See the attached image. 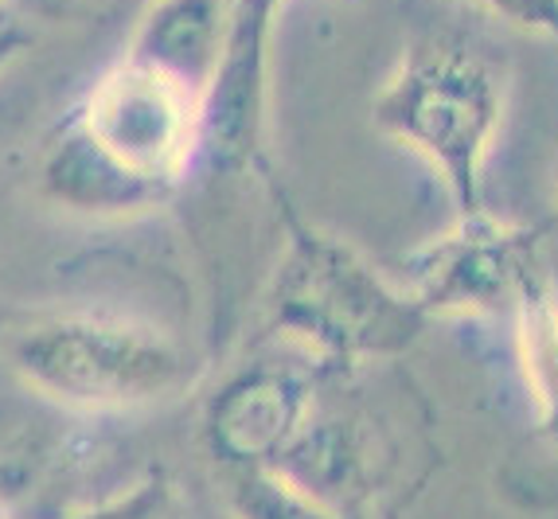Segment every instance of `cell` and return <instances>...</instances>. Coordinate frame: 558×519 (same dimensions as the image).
I'll return each mask as SVG.
<instances>
[{
    "instance_id": "6da1fadb",
    "label": "cell",
    "mask_w": 558,
    "mask_h": 519,
    "mask_svg": "<svg viewBox=\"0 0 558 519\" xmlns=\"http://www.w3.org/2000/svg\"><path fill=\"white\" fill-rule=\"evenodd\" d=\"M199 165V94L130 56L106 67L39 153V192L94 219L157 212Z\"/></svg>"
},
{
    "instance_id": "7a4b0ae2",
    "label": "cell",
    "mask_w": 558,
    "mask_h": 519,
    "mask_svg": "<svg viewBox=\"0 0 558 519\" xmlns=\"http://www.w3.org/2000/svg\"><path fill=\"white\" fill-rule=\"evenodd\" d=\"M278 204L286 242L258 297L262 333L328 371L410 352L429 321L418 301L383 278L352 242L305 222L286 200Z\"/></svg>"
},
{
    "instance_id": "3957f363",
    "label": "cell",
    "mask_w": 558,
    "mask_h": 519,
    "mask_svg": "<svg viewBox=\"0 0 558 519\" xmlns=\"http://www.w3.org/2000/svg\"><path fill=\"white\" fill-rule=\"evenodd\" d=\"M0 355L32 395L86 414L157 407L192 383L177 336L118 313H32L4 328Z\"/></svg>"
},
{
    "instance_id": "277c9868",
    "label": "cell",
    "mask_w": 558,
    "mask_h": 519,
    "mask_svg": "<svg viewBox=\"0 0 558 519\" xmlns=\"http://www.w3.org/2000/svg\"><path fill=\"white\" fill-rule=\"evenodd\" d=\"M508 79L465 39H422L402 51L372 102L383 133L429 160L457 215L484 212L481 172L504 121Z\"/></svg>"
},
{
    "instance_id": "5b68a950",
    "label": "cell",
    "mask_w": 558,
    "mask_h": 519,
    "mask_svg": "<svg viewBox=\"0 0 558 519\" xmlns=\"http://www.w3.org/2000/svg\"><path fill=\"white\" fill-rule=\"evenodd\" d=\"M535 254H543L539 231L500 222L488 212L457 215L453 231L402 258V289L426 316L512 309L515 286Z\"/></svg>"
},
{
    "instance_id": "8992f818",
    "label": "cell",
    "mask_w": 558,
    "mask_h": 519,
    "mask_svg": "<svg viewBox=\"0 0 558 519\" xmlns=\"http://www.w3.org/2000/svg\"><path fill=\"white\" fill-rule=\"evenodd\" d=\"M317 410V375L289 363H242L207 395L199 437L227 473L278 464Z\"/></svg>"
},
{
    "instance_id": "52a82bcc",
    "label": "cell",
    "mask_w": 558,
    "mask_h": 519,
    "mask_svg": "<svg viewBox=\"0 0 558 519\" xmlns=\"http://www.w3.org/2000/svg\"><path fill=\"white\" fill-rule=\"evenodd\" d=\"M231 0H149L121 56L172 74L204 98L227 39Z\"/></svg>"
},
{
    "instance_id": "ba28073f",
    "label": "cell",
    "mask_w": 558,
    "mask_h": 519,
    "mask_svg": "<svg viewBox=\"0 0 558 519\" xmlns=\"http://www.w3.org/2000/svg\"><path fill=\"white\" fill-rule=\"evenodd\" d=\"M515 343L527 379L531 402L539 414V430L558 442V289L543 254L531 258L515 286Z\"/></svg>"
},
{
    "instance_id": "9c48e42d",
    "label": "cell",
    "mask_w": 558,
    "mask_h": 519,
    "mask_svg": "<svg viewBox=\"0 0 558 519\" xmlns=\"http://www.w3.org/2000/svg\"><path fill=\"white\" fill-rule=\"evenodd\" d=\"M469 4L496 12L515 28L543 32V36H550L558 44V0H469Z\"/></svg>"
},
{
    "instance_id": "30bf717a",
    "label": "cell",
    "mask_w": 558,
    "mask_h": 519,
    "mask_svg": "<svg viewBox=\"0 0 558 519\" xmlns=\"http://www.w3.org/2000/svg\"><path fill=\"white\" fill-rule=\"evenodd\" d=\"M32 44L28 32H20V28H0V71H9L12 63L20 59V51Z\"/></svg>"
},
{
    "instance_id": "8fae6325",
    "label": "cell",
    "mask_w": 558,
    "mask_h": 519,
    "mask_svg": "<svg viewBox=\"0 0 558 519\" xmlns=\"http://www.w3.org/2000/svg\"><path fill=\"white\" fill-rule=\"evenodd\" d=\"M47 4H51V9H56V12H63L66 4H78V0H47ZM83 4H86V0H83Z\"/></svg>"
},
{
    "instance_id": "7c38bea8",
    "label": "cell",
    "mask_w": 558,
    "mask_h": 519,
    "mask_svg": "<svg viewBox=\"0 0 558 519\" xmlns=\"http://www.w3.org/2000/svg\"><path fill=\"white\" fill-rule=\"evenodd\" d=\"M555 195H558V177H555Z\"/></svg>"
}]
</instances>
